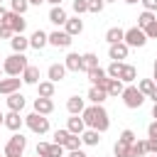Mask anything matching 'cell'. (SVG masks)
Masks as SVG:
<instances>
[{
    "mask_svg": "<svg viewBox=\"0 0 157 157\" xmlns=\"http://www.w3.org/2000/svg\"><path fill=\"white\" fill-rule=\"evenodd\" d=\"M83 142H81V135H74V132H69V137H66V142H64V150H78Z\"/></svg>",
    "mask_w": 157,
    "mask_h": 157,
    "instance_id": "cell-33",
    "label": "cell"
},
{
    "mask_svg": "<svg viewBox=\"0 0 157 157\" xmlns=\"http://www.w3.org/2000/svg\"><path fill=\"white\" fill-rule=\"evenodd\" d=\"M37 157H39V155H37Z\"/></svg>",
    "mask_w": 157,
    "mask_h": 157,
    "instance_id": "cell-62",
    "label": "cell"
},
{
    "mask_svg": "<svg viewBox=\"0 0 157 157\" xmlns=\"http://www.w3.org/2000/svg\"><path fill=\"white\" fill-rule=\"evenodd\" d=\"M140 2H142V7H145V10H150V12H155V10H157V0H140Z\"/></svg>",
    "mask_w": 157,
    "mask_h": 157,
    "instance_id": "cell-47",
    "label": "cell"
},
{
    "mask_svg": "<svg viewBox=\"0 0 157 157\" xmlns=\"http://www.w3.org/2000/svg\"><path fill=\"white\" fill-rule=\"evenodd\" d=\"M147 98H152V103H157V86H155V91H152V93H150Z\"/></svg>",
    "mask_w": 157,
    "mask_h": 157,
    "instance_id": "cell-50",
    "label": "cell"
},
{
    "mask_svg": "<svg viewBox=\"0 0 157 157\" xmlns=\"http://www.w3.org/2000/svg\"><path fill=\"white\" fill-rule=\"evenodd\" d=\"M96 66H98V56H96L93 52L81 54V71H91V69H96Z\"/></svg>",
    "mask_w": 157,
    "mask_h": 157,
    "instance_id": "cell-26",
    "label": "cell"
},
{
    "mask_svg": "<svg viewBox=\"0 0 157 157\" xmlns=\"http://www.w3.org/2000/svg\"><path fill=\"white\" fill-rule=\"evenodd\" d=\"M47 76H49L52 83H59V81L66 76V66H64V64H52V66L47 69Z\"/></svg>",
    "mask_w": 157,
    "mask_h": 157,
    "instance_id": "cell-17",
    "label": "cell"
},
{
    "mask_svg": "<svg viewBox=\"0 0 157 157\" xmlns=\"http://www.w3.org/2000/svg\"><path fill=\"white\" fill-rule=\"evenodd\" d=\"M10 47H12V52H22V54H25V49L29 47V39H27L25 34H12Z\"/></svg>",
    "mask_w": 157,
    "mask_h": 157,
    "instance_id": "cell-25",
    "label": "cell"
},
{
    "mask_svg": "<svg viewBox=\"0 0 157 157\" xmlns=\"http://www.w3.org/2000/svg\"><path fill=\"white\" fill-rule=\"evenodd\" d=\"M44 2H49V5H52V7H54V5H61V2H64V0H44Z\"/></svg>",
    "mask_w": 157,
    "mask_h": 157,
    "instance_id": "cell-53",
    "label": "cell"
},
{
    "mask_svg": "<svg viewBox=\"0 0 157 157\" xmlns=\"http://www.w3.org/2000/svg\"><path fill=\"white\" fill-rule=\"evenodd\" d=\"M10 10H12V12L25 15V12L29 10V0H10Z\"/></svg>",
    "mask_w": 157,
    "mask_h": 157,
    "instance_id": "cell-36",
    "label": "cell"
},
{
    "mask_svg": "<svg viewBox=\"0 0 157 157\" xmlns=\"http://www.w3.org/2000/svg\"><path fill=\"white\" fill-rule=\"evenodd\" d=\"M155 20H157V17H155V12H150V10H142V15L137 17V27H140V29H145V27H147V25H152Z\"/></svg>",
    "mask_w": 157,
    "mask_h": 157,
    "instance_id": "cell-32",
    "label": "cell"
},
{
    "mask_svg": "<svg viewBox=\"0 0 157 157\" xmlns=\"http://www.w3.org/2000/svg\"><path fill=\"white\" fill-rule=\"evenodd\" d=\"M155 86H157V83H155L152 78H142V81L137 83V88H140V93H142L145 98H147V96H150V93L155 91Z\"/></svg>",
    "mask_w": 157,
    "mask_h": 157,
    "instance_id": "cell-35",
    "label": "cell"
},
{
    "mask_svg": "<svg viewBox=\"0 0 157 157\" xmlns=\"http://www.w3.org/2000/svg\"><path fill=\"white\" fill-rule=\"evenodd\" d=\"M152 157H157V155H152Z\"/></svg>",
    "mask_w": 157,
    "mask_h": 157,
    "instance_id": "cell-60",
    "label": "cell"
},
{
    "mask_svg": "<svg viewBox=\"0 0 157 157\" xmlns=\"http://www.w3.org/2000/svg\"><path fill=\"white\" fill-rule=\"evenodd\" d=\"M66 137H69V130H56V132H54V142H56V145H61V147H64Z\"/></svg>",
    "mask_w": 157,
    "mask_h": 157,
    "instance_id": "cell-42",
    "label": "cell"
},
{
    "mask_svg": "<svg viewBox=\"0 0 157 157\" xmlns=\"http://www.w3.org/2000/svg\"><path fill=\"white\" fill-rule=\"evenodd\" d=\"M27 56L22 54V52H12L5 61H2V71L7 74V76H20L25 69H27Z\"/></svg>",
    "mask_w": 157,
    "mask_h": 157,
    "instance_id": "cell-2",
    "label": "cell"
},
{
    "mask_svg": "<svg viewBox=\"0 0 157 157\" xmlns=\"http://www.w3.org/2000/svg\"><path fill=\"white\" fill-rule=\"evenodd\" d=\"M103 7H105V2H103V0H88V12L98 15V12H103Z\"/></svg>",
    "mask_w": 157,
    "mask_h": 157,
    "instance_id": "cell-39",
    "label": "cell"
},
{
    "mask_svg": "<svg viewBox=\"0 0 157 157\" xmlns=\"http://www.w3.org/2000/svg\"><path fill=\"white\" fill-rule=\"evenodd\" d=\"M105 98H108L105 88H101V86H91V88H88V101H91V103H103Z\"/></svg>",
    "mask_w": 157,
    "mask_h": 157,
    "instance_id": "cell-28",
    "label": "cell"
},
{
    "mask_svg": "<svg viewBox=\"0 0 157 157\" xmlns=\"http://www.w3.org/2000/svg\"><path fill=\"white\" fill-rule=\"evenodd\" d=\"M83 108H86V101H83V98H78V96H71V98L66 101V110H69L71 115H81V113H83Z\"/></svg>",
    "mask_w": 157,
    "mask_h": 157,
    "instance_id": "cell-18",
    "label": "cell"
},
{
    "mask_svg": "<svg viewBox=\"0 0 157 157\" xmlns=\"http://www.w3.org/2000/svg\"><path fill=\"white\" fill-rule=\"evenodd\" d=\"M25 125L34 132V135H44V132H49V118L47 115H39V113H29L27 118H25Z\"/></svg>",
    "mask_w": 157,
    "mask_h": 157,
    "instance_id": "cell-3",
    "label": "cell"
},
{
    "mask_svg": "<svg viewBox=\"0 0 157 157\" xmlns=\"http://www.w3.org/2000/svg\"><path fill=\"white\" fill-rule=\"evenodd\" d=\"M0 125H2V115H0Z\"/></svg>",
    "mask_w": 157,
    "mask_h": 157,
    "instance_id": "cell-58",
    "label": "cell"
},
{
    "mask_svg": "<svg viewBox=\"0 0 157 157\" xmlns=\"http://www.w3.org/2000/svg\"><path fill=\"white\" fill-rule=\"evenodd\" d=\"M47 157H64V147L56 142H49V155Z\"/></svg>",
    "mask_w": 157,
    "mask_h": 157,
    "instance_id": "cell-40",
    "label": "cell"
},
{
    "mask_svg": "<svg viewBox=\"0 0 157 157\" xmlns=\"http://www.w3.org/2000/svg\"><path fill=\"white\" fill-rule=\"evenodd\" d=\"M123 83H132L135 78H137V69L132 66V64H123V69H120V76H118Z\"/></svg>",
    "mask_w": 157,
    "mask_h": 157,
    "instance_id": "cell-22",
    "label": "cell"
},
{
    "mask_svg": "<svg viewBox=\"0 0 157 157\" xmlns=\"http://www.w3.org/2000/svg\"><path fill=\"white\" fill-rule=\"evenodd\" d=\"M123 34H125V29H120V27H110V29L105 32V42H108V44L123 42Z\"/></svg>",
    "mask_w": 157,
    "mask_h": 157,
    "instance_id": "cell-31",
    "label": "cell"
},
{
    "mask_svg": "<svg viewBox=\"0 0 157 157\" xmlns=\"http://www.w3.org/2000/svg\"><path fill=\"white\" fill-rule=\"evenodd\" d=\"M98 135H101L98 130L88 128V130H83V132H81V142H83V145H88V147H96V145L101 142V137H98Z\"/></svg>",
    "mask_w": 157,
    "mask_h": 157,
    "instance_id": "cell-24",
    "label": "cell"
},
{
    "mask_svg": "<svg viewBox=\"0 0 157 157\" xmlns=\"http://www.w3.org/2000/svg\"><path fill=\"white\" fill-rule=\"evenodd\" d=\"M71 34L66 32V29H54V32H49V44L52 47H56V49H69L71 47Z\"/></svg>",
    "mask_w": 157,
    "mask_h": 157,
    "instance_id": "cell-8",
    "label": "cell"
},
{
    "mask_svg": "<svg viewBox=\"0 0 157 157\" xmlns=\"http://www.w3.org/2000/svg\"><path fill=\"white\" fill-rule=\"evenodd\" d=\"M103 2H115V0H103Z\"/></svg>",
    "mask_w": 157,
    "mask_h": 157,
    "instance_id": "cell-57",
    "label": "cell"
},
{
    "mask_svg": "<svg viewBox=\"0 0 157 157\" xmlns=\"http://www.w3.org/2000/svg\"><path fill=\"white\" fill-rule=\"evenodd\" d=\"M81 118H83L86 128H93L98 132H105L110 128V118H108V110L103 108V103H91L88 108H83Z\"/></svg>",
    "mask_w": 157,
    "mask_h": 157,
    "instance_id": "cell-1",
    "label": "cell"
},
{
    "mask_svg": "<svg viewBox=\"0 0 157 157\" xmlns=\"http://www.w3.org/2000/svg\"><path fill=\"white\" fill-rule=\"evenodd\" d=\"M147 137H157V120H152L147 125Z\"/></svg>",
    "mask_w": 157,
    "mask_h": 157,
    "instance_id": "cell-48",
    "label": "cell"
},
{
    "mask_svg": "<svg viewBox=\"0 0 157 157\" xmlns=\"http://www.w3.org/2000/svg\"><path fill=\"white\" fill-rule=\"evenodd\" d=\"M22 123H25V118H20L17 110H10L7 115H2V125H5L7 130H12V132H20Z\"/></svg>",
    "mask_w": 157,
    "mask_h": 157,
    "instance_id": "cell-10",
    "label": "cell"
},
{
    "mask_svg": "<svg viewBox=\"0 0 157 157\" xmlns=\"http://www.w3.org/2000/svg\"><path fill=\"white\" fill-rule=\"evenodd\" d=\"M69 157H88V155H86V152L78 147V150H71V152H69Z\"/></svg>",
    "mask_w": 157,
    "mask_h": 157,
    "instance_id": "cell-49",
    "label": "cell"
},
{
    "mask_svg": "<svg viewBox=\"0 0 157 157\" xmlns=\"http://www.w3.org/2000/svg\"><path fill=\"white\" fill-rule=\"evenodd\" d=\"M120 69H123V61H110V66L105 69L108 78H118V76H120Z\"/></svg>",
    "mask_w": 157,
    "mask_h": 157,
    "instance_id": "cell-37",
    "label": "cell"
},
{
    "mask_svg": "<svg viewBox=\"0 0 157 157\" xmlns=\"http://www.w3.org/2000/svg\"><path fill=\"white\" fill-rule=\"evenodd\" d=\"M20 86H22V78H17V76L0 78V93H2V96H10V93L20 91Z\"/></svg>",
    "mask_w": 157,
    "mask_h": 157,
    "instance_id": "cell-11",
    "label": "cell"
},
{
    "mask_svg": "<svg viewBox=\"0 0 157 157\" xmlns=\"http://www.w3.org/2000/svg\"><path fill=\"white\" fill-rule=\"evenodd\" d=\"M25 103H27V101H25V96H22L20 91H15V93L7 96V108H10V110H17V113H20V110L25 108Z\"/></svg>",
    "mask_w": 157,
    "mask_h": 157,
    "instance_id": "cell-21",
    "label": "cell"
},
{
    "mask_svg": "<svg viewBox=\"0 0 157 157\" xmlns=\"http://www.w3.org/2000/svg\"><path fill=\"white\" fill-rule=\"evenodd\" d=\"M123 42H125L128 47H145V44H147V34H145V29H140V27L135 25V27L125 29Z\"/></svg>",
    "mask_w": 157,
    "mask_h": 157,
    "instance_id": "cell-6",
    "label": "cell"
},
{
    "mask_svg": "<svg viewBox=\"0 0 157 157\" xmlns=\"http://www.w3.org/2000/svg\"><path fill=\"white\" fill-rule=\"evenodd\" d=\"M37 96L52 98V96H54V83H52V81H39V83H37Z\"/></svg>",
    "mask_w": 157,
    "mask_h": 157,
    "instance_id": "cell-29",
    "label": "cell"
},
{
    "mask_svg": "<svg viewBox=\"0 0 157 157\" xmlns=\"http://www.w3.org/2000/svg\"><path fill=\"white\" fill-rule=\"evenodd\" d=\"M12 34H15V32H12L7 25H0V39H12Z\"/></svg>",
    "mask_w": 157,
    "mask_h": 157,
    "instance_id": "cell-44",
    "label": "cell"
},
{
    "mask_svg": "<svg viewBox=\"0 0 157 157\" xmlns=\"http://www.w3.org/2000/svg\"><path fill=\"white\" fill-rule=\"evenodd\" d=\"M47 44H49V34L42 32V29H34L32 37H29V47H32V49H44Z\"/></svg>",
    "mask_w": 157,
    "mask_h": 157,
    "instance_id": "cell-15",
    "label": "cell"
},
{
    "mask_svg": "<svg viewBox=\"0 0 157 157\" xmlns=\"http://www.w3.org/2000/svg\"><path fill=\"white\" fill-rule=\"evenodd\" d=\"M147 152L157 155V137H147Z\"/></svg>",
    "mask_w": 157,
    "mask_h": 157,
    "instance_id": "cell-46",
    "label": "cell"
},
{
    "mask_svg": "<svg viewBox=\"0 0 157 157\" xmlns=\"http://www.w3.org/2000/svg\"><path fill=\"white\" fill-rule=\"evenodd\" d=\"M71 7H74V12L81 17L83 12H88V0H74V2H71Z\"/></svg>",
    "mask_w": 157,
    "mask_h": 157,
    "instance_id": "cell-38",
    "label": "cell"
},
{
    "mask_svg": "<svg viewBox=\"0 0 157 157\" xmlns=\"http://www.w3.org/2000/svg\"><path fill=\"white\" fill-rule=\"evenodd\" d=\"M118 140H123V142H128V145H132V142H135V132H132L130 128H125V130L120 132V137H118Z\"/></svg>",
    "mask_w": 157,
    "mask_h": 157,
    "instance_id": "cell-41",
    "label": "cell"
},
{
    "mask_svg": "<svg viewBox=\"0 0 157 157\" xmlns=\"http://www.w3.org/2000/svg\"><path fill=\"white\" fill-rule=\"evenodd\" d=\"M66 130H69V132H74V135H81V132L86 130V123H83V118H78V115H71V118H69V123H66Z\"/></svg>",
    "mask_w": 157,
    "mask_h": 157,
    "instance_id": "cell-23",
    "label": "cell"
},
{
    "mask_svg": "<svg viewBox=\"0 0 157 157\" xmlns=\"http://www.w3.org/2000/svg\"><path fill=\"white\" fill-rule=\"evenodd\" d=\"M20 78H22V83H27V86H37V83H39V66L27 64V69L20 74Z\"/></svg>",
    "mask_w": 157,
    "mask_h": 157,
    "instance_id": "cell-12",
    "label": "cell"
},
{
    "mask_svg": "<svg viewBox=\"0 0 157 157\" xmlns=\"http://www.w3.org/2000/svg\"><path fill=\"white\" fill-rule=\"evenodd\" d=\"M152 118H155V120H157V103H155V105H152Z\"/></svg>",
    "mask_w": 157,
    "mask_h": 157,
    "instance_id": "cell-54",
    "label": "cell"
},
{
    "mask_svg": "<svg viewBox=\"0 0 157 157\" xmlns=\"http://www.w3.org/2000/svg\"><path fill=\"white\" fill-rule=\"evenodd\" d=\"M130 147H132V157H142V155H147V140H137V137H135V142H132Z\"/></svg>",
    "mask_w": 157,
    "mask_h": 157,
    "instance_id": "cell-34",
    "label": "cell"
},
{
    "mask_svg": "<svg viewBox=\"0 0 157 157\" xmlns=\"http://www.w3.org/2000/svg\"><path fill=\"white\" fill-rule=\"evenodd\" d=\"M64 66H66V71H81V54H76V52H69L66 54V59H64Z\"/></svg>",
    "mask_w": 157,
    "mask_h": 157,
    "instance_id": "cell-20",
    "label": "cell"
},
{
    "mask_svg": "<svg viewBox=\"0 0 157 157\" xmlns=\"http://www.w3.org/2000/svg\"><path fill=\"white\" fill-rule=\"evenodd\" d=\"M44 0H29V5H42Z\"/></svg>",
    "mask_w": 157,
    "mask_h": 157,
    "instance_id": "cell-55",
    "label": "cell"
},
{
    "mask_svg": "<svg viewBox=\"0 0 157 157\" xmlns=\"http://www.w3.org/2000/svg\"><path fill=\"white\" fill-rule=\"evenodd\" d=\"M152 81L157 83V59H155V69H152Z\"/></svg>",
    "mask_w": 157,
    "mask_h": 157,
    "instance_id": "cell-51",
    "label": "cell"
},
{
    "mask_svg": "<svg viewBox=\"0 0 157 157\" xmlns=\"http://www.w3.org/2000/svg\"><path fill=\"white\" fill-rule=\"evenodd\" d=\"M123 88H125V86H123L120 78H108V83H105V93L113 96V98H118V96L123 93Z\"/></svg>",
    "mask_w": 157,
    "mask_h": 157,
    "instance_id": "cell-27",
    "label": "cell"
},
{
    "mask_svg": "<svg viewBox=\"0 0 157 157\" xmlns=\"http://www.w3.org/2000/svg\"><path fill=\"white\" fill-rule=\"evenodd\" d=\"M123 2H128V5H137L140 0H123Z\"/></svg>",
    "mask_w": 157,
    "mask_h": 157,
    "instance_id": "cell-56",
    "label": "cell"
},
{
    "mask_svg": "<svg viewBox=\"0 0 157 157\" xmlns=\"http://www.w3.org/2000/svg\"><path fill=\"white\" fill-rule=\"evenodd\" d=\"M0 74H2V66H0Z\"/></svg>",
    "mask_w": 157,
    "mask_h": 157,
    "instance_id": "cell-59",
    "label": "cell"
},
{
    "mask_svg": "<svg viewBox=\"0 0 157 157\" xmlns=\"http://www.w3.org/2000/svg\"><path fill=\"white\" fill-rule=\"evenodd\" d=\"M145 34H147V39H157V20L145 27Z\"/></svg>",
    "mask_w": 157,
    "mask_h": 157,
    "instance_id": "cell-43",
    "label": "cell"
},
{
    "mask_svg": "<svg viewBox=\"0 0 157 157\" xmlns=\"http://www.w3.org/2000/svg\"><path fill=\"white\" fill-rule=\"evenodd\" d=\"M52 110H54L52 98H42V96H37V98H34V113H39V115H49Z\"/></svg>",
    "mask_w": 157,
    "mask_h": 157,
    "instance_id": "cell-16",
    "label": "cell"
},
{
    "mask_svg": "<svg viewBox=\"0 0 157 157\" xmlns=\"http://www.w3.org/2000/svg\"><path fill=\"white\" fill-rule=\"evenodd\" d=\"M37 155H39V157H47V155H49V142H39V145H37Z\"/></svg>",
    "mask_w": 157,
    "mask_h": 157,
    "instance_id": "cell-45",
    "label": "cell"
},
{
    "mask_svg": "<svg viewBox=\"0 0 157 157\" xmlns=\"http://www.w3.org/2000/svg\"><path fill=\"white\" fill-rule=\"evenodd\" d=\"M128 52H130V47H128L125 42H115V44L108 47V56H110L113 61H123V59H128Z\"/></svg>",
    "mask_w": 157,
    "mask_h": 157,
    "instance_id": "cell-9",
    "label": "cell"
},
{
    "mask_svg": "<svg viewBox=\"0 0 157 157\" xmlns=\"http://www.w3.org/2000/svg\"><path fill=\"white\" fill-rule=\"evenodd\" d=\"M86 74H88L91 86H101V88H105V83H108V74H105V69L96 66V69H91V71H86Z\"/></svg>",
    "mask_w": 157,
    "mask_h": 157,
    "instance_id": "cell-13",
    "label": "cell"
},
{
    "mask_svg": "<svg viewBox=\"0 0 157 157\" xmlns=\"http://www.w3.org/2000/svg\"><path fill=\"white\" fill-rule=\"evenodd\" d=\"M66 17H69V15H66V10H64L61 5H54V7L49 10V22H52V25H64Z\"/></svg>",
    "mask_w": 157,
    "mask_h": 157,
    "instance_id": "cell-19",
    "label": "cell"
},
{
    "mask_svg": "<svg viewBox=\"0 0 157 157\" xmlns=\"http://www.w3.org/2000/svg\"><path fill=\"white\" fill-rule=\"evenodd\" d=\"M0 5H2V0H0Z\"/></svg>",
    "mask_w": 157,
    "mask_h": 157,
    "instance_id": "cell-61",
    "label": "cell"
},
{
    "mask_svg": "<svg viewBox=\"0 0 157 157\" xmlns=\"http://www.w3.org/2000/svg\"><path fill=\"white\" fill-rule=\"evenodd\" d=\"M0 25H7L15 34H22L25 32V27H27V20L20 15V12H12V10H7V15H5V20L0 22Z\"/></svg>",
    "mask_w": 157,
    "mask_h": 157,
    "instance_id": "cell-7",
    "label": "cell"
},
{
    "mask_svg": "<svg viewBox=\"0 0 157 157\" xmlns=\"http://www.w3.org/2000/svg\"><path fill=\"white\" fill-rule=\"evenodd\" d=\"M64 29H66L71 37H76V34H81V32H83V20H81L78 15H76V17H66Z\"/></svg>",
    "mask_w": 157,
    "mask_h": 157,
    "instance_id": "cell-14",
    "label": "cell"
},
{
    "mask_svg": "<svg viewBox=\"0 0 157 157\" xmlns=\"http://www.w3.org/2000/svg\"><path fill=\"white\" fill-rule=\"evenodd\" d=\"M113 155H115V157H132V147H130L128 142L118 140V142H115V147H113Z\"/></svg>",
    "mask_w": 157,
    "mask_h": 157,
    "instance_id": "cell-30",
    "label": "cell"
},
{
    "mask_svg": "<svg viewBox=\"0 0 157 157\" xmlns=\"http://www.w3.org/2000/svg\"><path fill=\"white\" fill-rule=\"evenodd\" d=\"M5 15H7V10H5V7H2V5H0V22H2V20H5Z\"/></svg>",
    "mask_w": 157,
    "mask_h": 157,
    "instance_id": "cell-52",
    "label": "cell"
},
{
    "mask_svg": "<svg viewBox=\"0 0 157 157\" xmlns=\"http://www.w3.org/2000/svg\"><path fill=\"white\" fill-rule=\"evenodd\" d=\"M25 147H27V137L22 132H15L5 145V157H22Z\"/></svg>",
    "mask_w": 157,
    "mask_h": 157,
    "instance_id": "cell-4",
    "label": "cell"
},
{
    "mask_svg": "<svg viewBox=\"0 0 157 157\" xmlns=\"http://www.w3.org/2000/svg\"><path fill=\"white\" fill-rule=\"evenodd\" d=\"M120 98H123V103H125L128 108H140V105L145 103V96H142V93H140V88H137V86H132V83L123 88Z\"/></svg>",
    "mask_w": 157,
    "mask_h": 157,
    "instance_id": "cell-5",
    "label": "cell"
}]
</instances>
